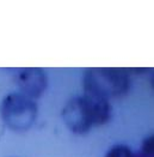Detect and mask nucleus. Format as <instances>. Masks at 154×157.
<instances>
[{"label":"nucleus","instance_id":"4","mask_svg":"<svg viewBox=\"0 0 154 157\" xmlns=\"http://www.w3.org/2000/svg\"><path fill=\"white\" fill-rule=\"evenodd\" d=\"M16 83L20 89V94L32 100L39 97L44 92L48 79L42 68L29 67L18 70L16 75Z\"/></svg>","mask_w":154,"mask_h":157},{"label":"nucleus","instance_id":"5","mask_svg":"<svg viewBox=\"0 0 154 157\" xmlns=\"http://www.w3.org/2000/svg\"><path fill=\"white\" fill-rule=\"evenodd\" d=\"M105 157H135L131 150L126 145H116L111 147Z\"/></svg>","mask_w":154,"mask_h":157},{"label":"nucleus","instance_id":"2","mask_svg":"<svg viewBox=\"0 0 154 157\" xmlns=\"http://www.w3.org/2000/svg\"><path fill=\"white\" fill-rule=\"evenodd\" d=\"M128 85V76L121 68H89L84 75L85 92L104 100L124 94Z\"/></svg>","mask_w":154,"mask_h":157},{"label":"nucleus","instance_id":"6","mask_svg":"<svg viewBox=\"0 0 154 157\" xmlns=\"http://www.w3.org/2000/svg\"><path fill=\"white\" fill-rule=\"evenodd\" d=\"M152 140L153 139H149V142L145 145L139 157H153V143H151Z\"/></svg>","mask_w":154,"mask_h":157},{"label":"nucleus","instance_id":"1","mask_svg":"<svg viewBox=\"0 0 154 157\" xmlns=\"http://www.w3.org/2000/svg\"><path fill=\"white\" fill-rule=\"evenodd\" d=\"M109 115L110 105L108 100L87 94L72 98L62 113L66 125L74 133H85L92 126L102 125Z\"/></svg>","mask_w":154,"mask_h":157},{"label":"nucleus","instance_id":"3","mask_svg":"<svg viewBox=\"0 0 154 157\" xmlns=\"http://www.w3.org/2000/svg\"><path fill=\"white\" fill-rule=\"evenodd\" d=\"M0 114L7 127L13 131H25L37 117V105L23 94L7 95L0 105Z\"/></svg>","mask_w":154,"mask_h":157}]
</instances>
